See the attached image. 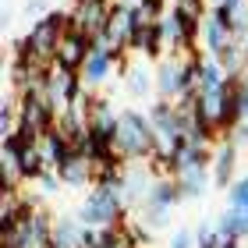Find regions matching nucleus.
I'll use <instances>...</instances> for the list:
<instances>
[{"instance_id": "obj_1", "label": "nucleus", "mask_w": 248, "mask_h": 248, "mask_svg": "<svg viewBox=\"0 0 248 248\" xmlns=\"http://www.w3.org/2000/svg\"><path fill=\"white\" fill-rule=\"evenodd\" d=\"M156 142L160 139L153 131L149 114H142V110H121V128H117V139H114V153L124 163H135V160L145 163L153 156Z\"/></svg>"}, {"instance_id": "obj_2", "label": "nucleus", "mask_w": 248, "mask_h": 248, "mask_svg": "<svg viewBox=\"0 0 248 248\" xmlns=\"http://www.w3.org/2000/svg\"><path fill=\"white\" fill-rule=\"evenodd\" d=\"M128 217H131L128 199H124V191L114 188H89L75 213V220L85 227H121V223H128Z\"/></svg>"}, {"instance_id": "obj_3", "label": "nucleus", "mask_w": 248, "mask_h": 248, "mask_svg": "<svg viewBox=\"0 0 248 248\" xmlns=\"http://www.w3.org/2000/svg\"><path fill=\"white\" fill-rule=\"evenodd\" d=\"M82 93H85V82H82L78 71H67V67H61V64H53L46 71V99L53 103L57 114L67 110L75 99H82Z\"/></svg>"}, {"instance_id": "obj_4", "label": "nucleus", "mask_w": 248, "mask_h": 248, "mask_svg": "<svg viewBox=\"0 0 248 248\" xmlns=\"http://www.w3.org/2000/svg\"><path fill=\"white\" fill-rule=\"evenodd\" d=\"M188 96V82H185V57H163L156 64V99H167V103H174V99Z\"/></svg>"}, {"instance_id": "obj_5", "label": "nucleus", "mask_w": 248, "mask_h": 248, "mask_svg": "<svg viewBox=\"0 0 248 248\" xmlns=\"http://www.w3.org/2000/svg\"><path fill=\"white\" fill-rule=\"evenodd\" d=\"M145 114H149L153 131H156V139H160L163 149H177V145H181V121H177V107H174V103L156 99Z\"/></svg>"}, {"instance_id": "obj_6", "label": "nucleus", "mask_w": 248, "mask_h": 248, "mask_svg": "<svg viewBox=\"0 0 248 248\" xmlns=\"http://www.w3.org/2000/svg\"><path fill=\"white\" fill-rule=\"evenodd\" d=\"M89 53H93V36H85V32H78V29H67L61 36V43H57V57H53V64L82 75V64H85Z\"/></svg>"}, {"instance_id": "obj_7", "label": "nucleus", "mask_w": 248, "mask_h": 248, "mask_svg": "<svg viewBox=\"0 0 248 248\" xmlns=\"http://www.w3.org/2000/svg\"><path fill=\"white\" fill-rule=\"evenodd\" d=\"M110 11H114V4H93V0H75L71 4V29L85 32V36H99V32L107 29L110 21Z\"/></svg>"}, {"instance_id": "obj_8", "label": "nucleus", "mask_w": 248, "mask_h": 248, "mask_svg": "<svg viewBox=\"0 0 248 248\" xmlns=\"http://www.w3.org/2000/svg\"><path fill=\"white\" fill-rule=\"evenodd\" d=\"M238 156H241V145H234L231 139H220V145L213 149V185L220 191H227L234 181H238Z\"/></svg>"}, {"instance_id": "obj_9", "label": "nucleus", "mask_w": 248, "mask_h": 248, "mask_svg": "<svg viewBox=\"0 0 248 248\" xmlns=\"http://www.w3.org/2000/svg\"><path fill=\"white\" fill-rule=\"evenodd\" d=\"M57 174H61V181H64V188H93V177H96V163L89 160V156H82V153H71L67 160L57 167Z\"/></svg>"}, {"instance_id": "obj_10", "label": "nucleus", "mask_w": 248, "mask_h": 248, "mask_svg": "<svg viewBox=\"0 0 248 248\" xmlns=\"http://www.w3.org/2000/svg\"><path fill=\"white\" fill-rule=\"evenodd\" d=\"M234 43H238V39H234V32H231L227 25H220L213 15L202 18V39H199V50L206 53V57H220V53L227 50V46H234Z\"/></svg>"}, {"instance_id": "obj_11", "label": "nucleus", "mask_w": 248, "mask_h": 248, "mask_svg": "<svg viewBox=\"0 0 248 248\" xmlns=\"http://www.w3.org/2000/svg\"><path fill=\"white\" fill-rule=\"evenodd\" d=\"M121 61L114 57V53H107V50H96L93 46V53L85 57V64H82V82H85V89H93V93H99V85L110 78V71H114Z\"/></svg>"}, {"instance_id": "obj_12", "label": "nucleus", "mask_w": 248, "mask_h": 248, "mask_svg": "<svg viewBox=\"0 0 248 248\" xmlns=\"http://www.w3.org/2000/svg\"><path fill=\"white\" fill-rule=\"evenodd\" d=\"M39 153H43V160H46V167H50V170H57V167L67 160V156L75 153V145L67 142L57 128H53V131H46V135L39 139Z\"/></svg>"}, {"instance_id": "obj_13", "label": "nucleus", "mask_w": 248, "mask_h": 248, "mask_svg": "<svg viewBox=\"0 0 248 248\" xmlns=\"http://www.w3.org/2000/svg\"><path fill=\"white\" fill-rule=\"evenodd\" d=\"M181 199V188H177V177H153V188H149V199L145 206H156V209H174Z\"/></svg>"}, {"instance_id": "obj_14", "label": "nucleus", "mask_w": 248, "mask_h": 248, "mask_svg": "<svg viewBox=\"0 0 248 248\" xmlns=\"http://www.w3.org/2000/svg\"><path fill=\"white\" fill-rule=\"evenodd\" d=\"M124 181H128V163L114 156V160L99 163L96 167V177H93V188H114V191H124Z\"/></svg>"}, {"instance_id": "obj_15", "label": "nucleus", "mask_w": 248, "mask_h": 248, "mask_svg": "<svg viewBox=\"0 0 248 248\" xmlns=\"http://www.w3.org/2000/svg\"><path fill=\"white\" fill-rule=\"evenodd\" d=\"M213 185V170H185L181 177H177V188H181V199H199L206 195V188Z\"/></svg>"}, {"instance_id": "obj_16", "label": "nucleus", "mask_w": 248, "mask_h": 248, "mask_svg": "<svg viewBox=\"0 0 248 248\" xmlns=\"http://www.w3.org/2000/svg\"><path fill=\"white\" fill-rule=\"evenodd\" d=\"M25 177H21L18 156L15 153H0V191H21Z\"/></svg>"}, {"instance_id": "obj_17", "label": "nucleus", "mask_w": 248, "mask_h": 248, "mask_svg": "<svg viewBox=\"0 0 248 248\" xmlns=\"http://www.w3.org/2000/svg\"><path fill=\"white\" fill-rule=\"evenodd\" d=\"M124 85H128L131 96H149V93H156V71H149V67H128Z\"/></svg>"}, {"instance_id": "obj_18", "label": "nucleus", "mask_w": 248, "mask_h": 248, "mask_svg": "<svg viewBox=\"0 0 248 248\" xmlns=\"http://www.w3.org/2000/svg\"><path fill=\"white\" fill-rule=\"evenodd\" d=\"M227 206L241 213V220L248 227V174H238V181L227 188Z\"/></svg>"}, {"instance_id": "obj_19", "label": "nucleus", "mask_w": 248, "mask_h": 248, "mask_svg": "<svg viewBox=\"0 0 248 248\" xmlns=\"http://www.w3.org/2000/svg\"><path fill=\"white\" fill-rule=\"evenodd\" d=\"M195 248H220L217 223H199V227H195Z\"/></svg>"}, {"instance_id": "obj_20", "label": "nucleus", "mask_w": 248, "mask_h": 248, "mask_svg": "<svg viewBox=\"0 0 248 248\" xmlns=\"http://www.w3.org/2000/svg\"><path fill=\"white\" fill-rule=\"evenodd\" d=\"M174 11H181V15L202 21V18L209 15V0H174Z\"/></svg>"}, {"instance_id": "obj_21", "label": "nucleus", "mask_w": 248, "mask_h": 248, "mask_svg": "<svg viewBox=\"0 0 248 248\" xmlns=\"http://www.w3.org/2000/svg\"><path fill=\"white\" fill-rule=\"evenodd\" d=\"M64 188V181H61V174L57 170H46V174H43L39 177V181H36V191H39V195L43 199H50V195H57V191Z\"/></svg>"}, {"instance_id": "obj_22", "label": "nucleus", "mask_w": 248, "mask_h": 248, "mask_svg": "<svg viewBox=\"0 0 248 248\" xmlns=\"http://www.w3.org/2000/svg\"><path fill=\"white\" fill-rule=\"evenodd\" d=\"M167 248H195V231L177 227V231L170 234V241H167Z\"/></svg>"}, {"instance_id": "obj_23", "label": "nucleus", "mask_w": 248, "mask_h": 248, "mask_svg": "<svg viewBox=\"0 0 248 248\" xmlns=\"http://www.w3.org/2000/svg\"><path fill=\"white\" fill-rule=\"evenodd\" d=\"M50 11H53V7H50V0H25V15H32L36 21H39V18H46Z\"/></svg>"}, {"instance_id": "obj_24", "label": "nucleus", "mask_w": 248, "mask_h": 248, "mask_svg": "<svg viewBox=\"0 0 248 248\" xmlns=\"http://www.w3.org/2000/svg\"><path fill=\"white\" fill-rule=\"evenodd\" d=\"M227 139H231L234 145H245V142H248V121H241L238 128H234V131L227 135Z\"/></svg>"}, {"instance_id": "obj_25", "label": "nucleus", "mask_w": 248, "mask_h": 248, "mask_svg": "<svg viewBox=\"0 0 248 248\" xmlns=\"http://www.w3.org/2000/svg\"><path fill=\"white\" fill-rule=\"evenodd\" d=\"M241 103H245V121H248V75L241 78Z\"/></svg>"}, {"instance_id": "obj_26", "label": "nucleus", "mask_w": 248, "mask_h": 248, "mask_svg": "<svg viewBox=\"0 0 248 248\" xmlns=\"http://www.w3.org/2000/svg\"><path fill=\"white\" fill-rule=\"evenodd\" d=\"M220 248H241V238H220Z\"/></svg>"}, {"instance_id": "obj_27", "label": "nucleus", "mask_w": 248, "mask_h": 248, "mask_svg": "<svg viewBox=\"0 0 248 248\" xmlns=\"http://www.w3.org/2000/svg\"><path fill=\"white\" fill-rule=\"evenodd\" d=\"M93 4H114V0H93Z\"/></svg>"}, {"instance_id": "obj_28", "label": "nucleus", "mask_w": 248, "mask_h": 248, "mask_svg": "<svg viewBox=\"0 0 248 248\" xmlns=\"http://www.w3.org/2000/svg\"><path fill=\"white\" fill-rule=\"evenodd\" d=\"M213 4H223V0H209V7H213Z\"/></svg>"}]
</instances>
